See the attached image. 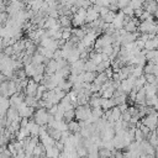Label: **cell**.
I'll return each mask as SVG.
<instances>
[{
  "mask_svg": "<svg viewBox=\"0 0 158 158\" xmlns=\"http://www.w3.org/2000/svg\"><path fill=\"white\" fill-rule=\"evenodd\" d=\"M146 90L144 88H141L139 90H137V94H136V100H135V104L136 105H146Z\"/></svg>",
  "mask_w": 158,
  "mask_h": 158,
  "instance_id": "obj_9",
  "label": "cell"
},
{
  "mask_svg": "<svg viewBox=\"0 0 158 158\" xmlns=\"http://www.w3.org/2000/svg\"><path fill=\"white\" fill-rule=\"evenodd\" d=\"M23 70H25L27 78H32L33 75H36V67H35L33 63H30V64L23 65Z\"/></svg>",
  "mask_w": 158,
  "mask_h": 158,
  "instance_id": "obj_16",
  "label": "cell"
},
{
  "mask_svg": "<svg viewBox=\"0 0 158 158\" xmlns=\"http://www.w3.org/2000/svg\"><path fill=\"white\" fill-rule=\"evenodd\" d=\"M75 118V109H69V110H65L64 111V116H63V120L65 122H69Z\"/></svg>",
  "mask_w": 158,
  "mask_h": 158,
  "instance_id": "obj_18",
  "label": "cell"
},
{
  "mask_svg": "<svg viewBox=\"0 0 158 158\" xmlns=\"http://www.w3.org/2000/svg\"><path fill=\"white\" fill-rule=\"evenodd\" d=\"M114 106H116V104H115V101H114L112 98H110V99L101 98V109H102L104 111L110 110V109H112Z\"/></svg>",
  "mask_w": 158,
  "mask_h": 158,
  "instance_id": "obj_11",
  "label": "cell"
},
{
  "mask_svg": "<svg viewBox=\"0 0 158 158\" xmlns=\"http://www.w3.org/2000/svg\"><path fill=\"white\" fill-rule=\"evenodd\" d=\"M99 17H100L99 11H96L93 6H90V7L86 9V16H85V22H86V23H90V22L98 20Z\"/></svg>",
  "mask_w": 158,
  "mask_h": 158,
  "instance_id": "obj_8",
  "label": "cell"
},
{
  "mask_svg": "<svg viewBox=\"0 0 158 158\" xmlns=\"http://www.w3.org/2000/svg\"><path fill=\"white\" fill-rule=\"evenodd\" d=\"M94 4H96V5H99V6H109L110 5V1L109 0H95V2Z\"/></svg>",
  "mask_w": 158,
  "mask_h": 158,
  "instance_id": "obj_26",
  "label": "cell"
},
{
  "mask_svg": "<svg viewBox=\"0 0 158 158\" xmlns=\"http://www.w3.org/2000/svg\"><path fill=\"white\" fill-rule=\"evenodd\" d=\"M121 120H122V121H126V122H130V120H131V114L126 110L125 112H122V115H121Z\"/></svg>",
  "mask_w": 158,
  "mask_h": 158,
  "instance_id": "obj_25",
  "label": "cell"
},
{
  "mask_svg": "<svg viewBox=\"0 0 158 158\" xmlns=\"http://www.w3.org/2000/svg\"><path fill=\"white\" fill-rule=\"evenodd\" d=\"M40 158H51V157H48V156L44 154V156H42V157H40Z\"/></svg>",
  "mask_w": 158,
  "mask_h": 158,
  "instance_id": "obj_27",
  "label": "cell"
},
{
  "mask_svg": "<svg viewBox=\"0 0 158 158\" xmlns=\"http://www.w3.org/2000/svg\"><path fill=\"white\" fill-rule=\"evenodd\" d=\"M141 123L148 126L151 128V131H156V127H157V123H158V114H157V110L147 114L146 116L142 117L141 120Z\"/></svg>",
  "mask_w": 158,
  "mask_h": 158,
  "instance_id": "obj_3",
  "label": "cell"
},
{
  "mask_svg": "<svg viewBox=\"0 0 158 158\" xmlns=\"http://www.w3.org/2000/svg\"><path fill=\"white\" fill-rule=\"evenodd\" d=\"M96 72H83L81 77H83V81L84 83H93L95 77H96Z\"/></svg>",
  "mask_w": 158,
  "mask_h": 158,
  "instance_id": "obj_15",
  "label": "cell"
},
{
  "mask_svg": "<svg viewBox=\"0 0 158 158\" xmlns=\"http://www.w3.org/2000/svg\"><path fill=\"white\" fill-rule=\"evenodd\" d=\"M125 19H126V15L120 10L118 12H116V16L112 21V26L115 27V30H120V28H123V22H125Z\"/></svg>",
  "mask_w": 158,
  "mask_h": 158,
  "instance_id": "obj_4",
  "label": "cell"
},
{
  "mask_svg": "<svg viewBox=\"0 0 158 158\" xmlns=\"http://www.w3.org/2000/svg\"><path fill=\"white\" fill-rule=\"evenodd\" d=\"M142 7H143V10H146V11H148L149 14L154 15V12L158 10L157 0H144L143 4H142Z\"/></svg>",
  "mask_w": 158,
  "mask_h": 158,
  "instance_id": "obj_5",
  "label": "cell"
},
{
  "mask_svg": "<svg viewBox=\"0 0 158 158\" xmlns=\"http://www.w3.org/2000/svg\"><path fill=\"white\" fill-rule=\"evenodd\" d=\"M158 48V40L157 37H153V38H149L144 43V49L146 51H152V49H157Z\"/></svg>",
  "mask_w": 158,
  "mask_h": 158,
  "instance_id": "obj_12",
  "label": "cell"
},
{
  "mask_svg": "<svg viewBox=\"0 0 158 158\" xmlns=\"http://www.w3.org/2000/svg\"><path fill=\"white\" fill-rule=\"evenodd\" d=\"M58 22H59L62 28L70 27V25H72V16H69V15H60L58 17Z\"/></svg>",
  "mask_w": 158,
  "mask_h": 158,
  "instance_id": "obj_10",
  "label": "cell"
},
{
  "mask_svg": "<svg viewBox=\"0 0 158 158\" xmlns=\"http://www.w3.org/2000/svg\"><path fill=\"white\" fill-rule=\"evenodd\" d=\"M49 117H51V114L48 112V110L46 107H38L37 110H35V114L32 116V120L36 123H38L40 126H44V125L48 123Z\"/></svg>",
  "mask_w": 158,
  "mask_h": 158,
  "instance_id": "obj_1",
  "label": "cell"
},
{
  "mask_svg": "<svg viewBox=\"0 0 158 158\" xmlns=\"http://www.w3.org/2000/svg\"><path fill=\"white\" fill-rule=\"evenodd\" d=\"M99 156H101V157H106V158H110L111 156H112V152L109 149V148H106V147H99Z\"/></svg>",
  "mask_w": 158,
  "mask_h": 158,
  "instance_id": "obj_21",
  "label": "cell"
},
{
  "mask_svg": "<svg viewBox=\"0 0 158 158\" xmlns=\"http://www.w3.org/2000/svg\"><path fill=\"white\" fill-rule=\"evenodd\" d=\"M84 64L85 60L84 59H78L77 62L70 64V73L72 74H80L84 72Z\"/></svg>",
  "mask_w": 158,
  "mask_h": 158,
  "instance_id": "obj_6",
  "label": "cell"
},
{
  "mask_svg": "<svg viewBox=\"0 0 158 158\" xmlns=\"http://www.w3.org/2000/svg\"><path fill=\"white\" fill-rule=\"evenodd\" d=\"M109 79H110V78L107 77V74H106L105 72H102V73H98V74H96V77H95V79H94L93 83L99 84V85H104Z\"/></svg>",
  "mask_w": 158,
  "mask_h": 158,
  "instance_id": "obj_13",
  "label": "cell"
},
{
  "mask_svg": "<svg viewBox=\"0 0 158 158\" xmlns=\"http://www.w3.org/2000/svg\"><path fill=\"white\" fill-rule=\"evenodd\" d=\"M115 16H116V11L109 10V12H107L104 17H101V19H102V20H104V22H106V23H112V21H114V19H115Z\"/></svg>",
  "mask_w": 158,
  "mask_h": 158,
  "instance_id": "obj_20",
  "label": "cell"
},
{
  "mask_svg": "<svg viewBox=\"0 0 158 158\" xmlns=\"http://www.w3.org/2000/svg\"><path fill=\"white\" fill-rule=\"evenodd\" d=\"M72 36V27H65V28H62V40L64 41H68Z\"/></svg>",
  "mask_w": 158,
  "mask_h": 158,
  "instance_id": "obj_23",
  "label": "cell"
},
{
  "mask_svg": "<svg viewBox=\"0 0 158 158\" xmlns=\"http://www.w3.org/2000/svg\"><path fill=\"white\" fill-rule=\"evenodd\" d=\"M43 4H44V0H32L27 6H28V9H31L32 11L37 12V11H40V10L42 9Z\"/></svg>",
  "mask_w": 158,
  "mask_h": 158,
  "instance_id": "obj_14",
  "label": "cell"
},
{
  "mask_svg": "<svg viewBox=\"0 0 158 158\" xmlns=\"http://www.w3.org/2000/svg\"><path fill=\"white\" fill-rule=\"evenodd\" d=\"M68 130L72 132V133H77V132H80V126H79V121L77 120H72L68 122Z\"/></svg>",
  "mask_w": 158,
  "mask_h": 158,
  "instance_id": "obj_17",
  "label": "cell"
},
{
  "mask_svg": "<svg viewBox=\"0 0 158 158\" xmlns=\"http://www.w3.org/2000/svg\"><path fill=\"white\" fill-rule=\"evenodd\" d=\"M38 83H36L32 78L28 79V83H27V86L25 88V94L28 95V96H35L36 95V91H37V88H38Z\"/></svg>",
  "mask_w": 158,
  "mask_h": 158,
  "instance_id": "obj_7",
  "label": "cell"
},
{
  "mask_svg": "<svg viewBox=\"0 0 158 158\" xmlns=\"http://www.w3.org/2000/svg\"><path fill=\"white\" fill-rule=\"evenodd\" d=\"M91 117V107L89 104L78 105L75 107V120L77 121H88Z\"/></svg>",
  "mask_w": 158,
  "mask_h": 158,
  "instance_id": "obj_2",
  "label": "cell"
},
{
  "mask_svg": "<svg viewBox=\"0 0 158 158\" xmlns=\"http://www.w3.org/2000/svg\"><path fill=\"white\" fill-rule=\"evenodd\" d=\"M96 65L91 59H86L85 64H84V72H95L96 70Z\"/></svg>",
  "mask_w": 158,
  "mask_h": 158,
  "instance_id": "obj_19",
  "label": "cell"
},
{
  "mask_svg": "<svg viewBox=\"0 0 158 158\" xmlns=\"http://www.w3.org/2000/svg\"><path fill=\"white\" fill-rule=\"evenodd\" d=\"M144 78L147 80L148 84H154L156 85V80H157V77L154 74H144Z\"/></svg>",
  "mask_w": 158,
  "mask_h": 158,
  "instance_id": "obj_24",
  "label": "cell"
},
{
  "mask_svg": "<svg viewBox=\"0 0 158 158\" xmlns=\"http://www.w3.org/2000/svg\"><path fill=\"white\" fill-rule=\"evenodd\" d=\"M143 139H146L144 135L142 133V131H141L138 127H136V130H135V141L138 142V143H141Z\"/></svg>",
  "mask_w": 158,
  "mask_h": 158,
  "instance_id": "obj_22",
  "label": "cell"
},
{
  "mask_svg": "<svg viewBox=\"0 0 158 158\" xmlns=\"http://www.w3.org/2000/svg\"><path fill=\"white\" fill-rule=\"evenodd\" d=\"M99 158H106V157H101V156H99Z\"/></svg>",
  "mask_w": 158,
  "mask_h": 158,
  "instance_id": "obj_28",
  "label": "cell"
}]
</instances>
